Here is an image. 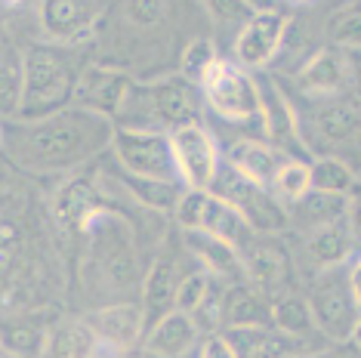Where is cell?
<instances>
[{
  "label": "cell",
  "instance_id": "277c9868",
  "mask_svg": "<svg viewBox=\"0 0 361 358\" xmlns=\"http://www.w3.org/2000/svg\"><path fill=\"white\" fill-rule=\"evenodd\" d=\"M111 152L118 154L121 167L130 176L161 179V183H176V161L170 149V136L158 130H114Z\"/></svg>",
  "mask_w": 361,
  "mask_h": 358
},
{
  "label": "cell",
  "instance_id": "ee69618b",
  "mask_svg": "<svg viewBox=\"0 0 361 358\" xmlns=\"http://www.w3.org/2000/svg\"><path fill=\"white\" fill-rule=\"evenodd\" d=\"M0 358H19V355L10 352V349H0Z\"/></svg>",
  "mask_w": 361,
  "mask_h": 358
},
{
  "label": "cell",
  "instance_id": "f35d334b",
  "mask_svg": "<svg viewBox=\"0 0 361 358\" xmlns=\"http://www.w3.org/2000/svg\"><path fill=\"white\" fill-rule=\"evenodd\" d=\"M31 343H35V337H28V331H16L10 340H6V349L10 352H16V349H28Z\"/></svg>",
  "mask_w": 361,
  "mask_h": 358
},
{
  "label": "cell",
  "instance_id": "ba28073f",
  "mask_svg": "<svg viewBox=\"0 0 361 358\" xmlns=\"http://www.w3.org/2000/svg\"><path fill=\"white\" fill-rule=\"evenodd\" d=\"M309 309H312L315 328L334 340L352 337V331L358 324V309H355V300H352L349 281H336V278L324 281L322 288L312 290Z\"/></svg>",
  "mask_w": 361,
  "mask_h": 358
},
{
  "label": "cell",
  "instance_id": "7c38bea8",
  "mask_svg": "<svg viewBox=\"0 0 361 358\" xmlns=\"http://www.w3.org/2000/svg\"><path fill=\"white\" fill-rule=\"evenodd\" d=\"M145 349L158 358H185L198 343V324H195L192 315L173 309L170 315L154 324L152 331H145Z\"/></svg>",
  "mask_w": 361,
  "mask_h": 358
},
{
  "label": "cell",
  "instance_id": "e0dca14e",
  "mask_svg": "<svg viewBox=\"0 0 361 358\" xmlns=\"http://www.w3.org/2000/svg\"><path fill=\"white\" fill-rule=\"evenodd\" d=\"M93 6L75 4V0H47V4H40V25L56 40H80L93 25Z\"/></svg>",
  "mask_w": 361,
  "mask_h": 358
},
{
  "label": "cell",
  "instance_id": "8d00e7d4",
  "mask_svg": "<svg viewBox=\"0 0 361 358\" xmlns=\"http://www.w3.org/2000/svg\"><path fill=\"white\" fill-rule=\"evenodd\" d=\"M127 10H130V19H133V22L152 25V22H158V19H161L167 6H164V4H154V0H136V4H130Z\"/></svg>",
  "mask_w": 361,
  "mask_h": 358
},
{
  "label": "cell",
  "instance_id": "d4e9b609",
  "mask_svg": "<svg viewBox=\"0 0 361 358\" xmlns=\"http://www.w3.org/2000/svg\"><path fill=\"white\" fill-rule=\"evenodd\" d=\"M358 124H361V111L349 99H336L315 111V127L327 140H349L358 130Z\"/></svg>",
  "mask_w": 361,
  "mask_h": 358
},
{
  "label": "cell",
  "instance_id": "44dd1931",
  "mask_svg": "<svg viewBox=\"0 0 361 358\" xmlns=\"http://www.w3.org/2000/svg\"><path fill=\"white\" fill-rule=\"evenodd\" d=\"M99 337L87 321H65L47 337V358H96Z\"/></svg>",
  "mask_w": 361,
  "mask_h": 358
},
{
  "label": "cell",
  "instance_id": "f6af8a7d",
  "mask_svg": "<svg viewBox=\"0 0 361 358\" xmlns=\"http://www.w3.org/2000/svg\"><path fill=\"white\" fill-rule=\"evenodd\" d=\"M0 145H4V130H0Z\"/></svg>",
  "mask_w": 361,
  "mask_h": 358
},
{
  "label": "cell",
  "instance_id": "6da1fadb",
  "mask_svg": "<svg viewBox=\"0 0 361 358\" xmlns=\"http://www.w3.org/2000/svg\"><path fill=\"white\" fill-rule=\"evenodd\" d=\"M114 140L111 118L99 111L75 105L56 115L37 118L31 124H16L4 133V145L10 149L13 161L28 170H68L105 152Z\"/></svg>",
  "mask_w": 361,
  "mask_h": 358
},
{
  "label": "cell",
  "instance_id": "d590c367",
  "mask_svg": "<svg viewBox=\"0 0 361 358\" xmlns=\"http://www.w3.org/2000/svg\"><path fill=\"white\" fill-rule=\"evenodd\" d=\"M198 358H238V352L226 340V333H210L198 346Z\"/></svg>",
  "mask_w": 361,
  "mask_h": 358
},
{
  "label": "cell",
  "instance_id": "603a6c76",
  "mask_svg": "<svg viewBox=\"0 0 361 358\" xmlns=\"http://www.w3.org/2000/svg\"><path fill=\"white\" fill-rule=\"evenodd\" d=\"M309 250L318 263L336 266L340 259H346L352 254V226L346 223V219H336V223L318 229L309 241Z\"/></svg>",
  "mask_w": 361,
  "mask_h": 358
},
{
  "label": "cell",
  "instance_id": "2e32d148",
  "mask_svg": "<svg viewBox=\"0 0 361 358\" xmlns=\"http://www.w3.org/2000/svg\"><path fill=\"white\" fill-rule=\"evenodd\" d=\"M152 111L161 121H167L170 127H185V124H198V105H195L192 87L185 78H167L161 84L152 87Z\"/></svg>",
  "mask_w": 361,
  "mask_h": 358
},
{
  "label": "cell",
  "instance_id": "e575fe53",
  "mask_svg": "<svg viewBox=\"0 0 361 358\" xmlns=\"http://www.w3.org/2000/svg\"><path fill=\"white\" fill-rule=\"evenodd\" d=\"M16 247H19V229L13 223H6V219H0V272L10 268Z\"/></svg>",
  "mask_w": 361,
  "mask_h": 358
},
{
  "label": "cell",
  "instance_id": "4316f807",
  "mask_svg": "<svg viewBox=\"0 0 361 358\" xmlns=\"http://www.w3.org/2000/svg\"><path fill=\"white\" fill-rule=\"evenodd\" d=\"M272 328H278L281 333H290V337L306 340L312 331H315V321H312V309L306 300L300 297H284L272 306Z\"/></svg>",
  "mask_w": 361,
  "mask_h": 358
},
{
  "label": "cell",
  "instance_id": "7a4b0ae2",
  "mask_svg": "<svg viewBox=\"0 0 361 358\" xmlns=\"http://www.w3.org/2000/svg\"><path fill=\"white\" fill-rule=\"evenodd\" d=\"M71 93V78L59 53L35 47L22 56V102L19 115L22 118H47L56 115L59 105Z\"/></svg>",
  "mask_w": 361,
  "mask_h": 358
},
{
  "label": "cell",
  "instance_id": "4dcf8cb0",
  "mask_svg": "<svg viewBox=\"0 0 361 358\" xmlns=\"http://www.w3.org/2000/svg\"><path fill=\"white\" fill-rule=\"evenodd\" d=\"M272 192L281 195L287 201H302L306 195L312 192V176H309V164L302 161H284V167L278 170L275 183H272Z\"/></svg>",
  "mask_w": 361,
  "mask_h": 358
},
{
  "label": "cell",
  "instance_id": "74e56055",
  "mask_svg": "<svg viewBox=\"0 0 361 358\" xmlns=\"http://www.w3.org/2000/svg\"><path fill=\"white\" fill-rule=\"evenodd\" d=\"M349 288H352L355 309H358V315H361V257L355 259V268H352V275H349Z\"/></svg>",
  "mask_w": 361,
  "mask_h": 358
},
{
  "label": "cell",
  "instance_id": "83f0119b",
  "mask_svg": "<svg viewBox=\"0 0 361 358\" xmlns=\"http://www.w3.org/2000/svg\"><path fill=\"white\" fill-rule=\"evenodd\" d=\"M309 176H312V189L315 192H331V195H352L355 189V176L352 170L336 158H322L318 164L309 167Z\"/></svg>",
  "mask_w": 361,
  "mask_h": 358
},
{
  "label": "cell",
  "instance_id": "8992f818",
  "mask_svg": "<svg viewBox=\"0 0 361 358\" xmlns=\"http://www.w3.org/2000/svg\"><path fill=\"white\" fill-rule=\"evenodd\" d=\"M201 90L207 96L210 109L219 118L228 121H250L259 115V87L250 75H244L241 68L216 59L207 68V75L201 80Z\"/></svg>",
  "mask_w": 361,
  "mask_h": 358
},
{
  "label": "cell",
  "instance_id": "836d02e7",
  "mask_svg": "<svg viewBox=\"0 0 361 358\" xmlns=\"http://www.w3.org/2000/svg\"><path fill=\"white\" fill-rule=\"evenodd\" d=\"M216 62V50H213V44L207 37H198L192 40V44L185 47L183 53V75L185 80H201L207 75V68Z\"/></svg>",
  "mask_w": 361,
  "mask_h": 358
},
{
  "label": "cell",
  "instance_id": "7bdbcfd3",
  "mask_svg": "<svg viewBox=\"0 0 361 358\" xmlns=\"http://www.w3.org/2000/svg\"><path fill=\"white\" fill-rule=\"evenodd\" d=\"M352 337H355V343L361 346V315H358V324H355V331H352Z\"/></svg>",
  "mask_w": 361,
  "mask_h": 358
},
{
  "label": "cell",
  "instance_id": "484cf974",
  "mask_svg": "<svg viewBox=\"0 0 361 358\" xmlns=\"http://www.w3.org/2000/svg\"><path fill=\"white\" fill-rule=\"evenodd\" d=\"M297 204H300L302 223L315 226V229H324V226L336 223V219H346V214H349L346 195H331V192H315V189L302 201H297Z\"/></svg>",
  "mask_w": 361,
  "mask_h": 358
},
{
  "label": "cell",
  "instance_id": "3957f363",
  "mask_svg": "<svg viewBox=\"0 0 361 358\" xmlns=\"http://www.w3.org/2000/svg\"><path fill=\"white\" fill-rule=\"evenodd\" d=\"M176 219L185 229H198L216 241H226L238 254L253 241L247 219L213 192H185L183 201L176 204Z\"/></svg>",
  "mask_w": 361,
  "mask_h": 358
},
{
  "label": "cell",
  "instance_id": "f546056e",
  "mask_svg": "<svg viewBox=\"0 0 361 358\" xmlns=\"http://www.w3.org/2000/svg\"><path fill=\"white\" fill-rule=\"evenodd\" d=\"M127 183H130V192L145 207H154V210H176V204L185 195V192H179L176 183H161V179H142V176L127 173Z\"/></svg>",
  "mask_w": 361,
  "mask_h": 358
},
{
  "label": "cell",
  "instance_id": "f1b7e54d",
  "mask_svg": "<svg viewBox=\"0 0 361 358\" xmlns=\"http://www.w3.org/2000/svg\"><path fill=\"white\" fill-rule=\"evenodd\" d=\"M22 102V56L0 44V111H19Z\"/></svg>",
  "mask_w": 361,
  "mask_h": 358
},
{
  "label": "cell",
  "instance_id": "d6986e66",
  "mask_svg": "<svg viewBox=\"0 0 361 358\" xmlns=\"http://www.w3.org/2000/svg\"><path fill=\"white\" fill-rule=\"evenodd\" d=\"M185 244L195 257H201L207 263V272L216 278H235V284L247 281L244 278V266L235 247H228L226 241H216L210 235H204L198 229H185Z\"/></svg>",
  "mask_w": 361,
  "mask_h": 358
},
{
  "label": "cell",
  "instance_id": "ffe728a7",
  "mask_svg": "<svg viewBox=\"0 0 361 358\" xmlns=\"http://www.w3.org/2000/svg\"><path fill=\"white\" fill-rule=\"evenodd\" d=\"M346 59H343L336 50H322L315 53L312 59L302 65L300 71V87L302 93H322V96H331L336 90H343L346 84Z\"/></svg>",
  "mask_w": 361,
  "mask_h": 358
},
{
  "label": "cell",
  "instance_id": "5b68a950",
  "mask_svg": "<svg viewBox=\"0 0 361 358\" xmlns=\"http://www.w3.org/2000/svg\"><path fill=\"white\" fill-rule=\"evenodd\" d=\"M210 192L219 195L226 204H232L238 214L247 219L253 232H281L287 226V210L281 207V201H275V195L269 189L235 173L232 167L219 170Z\"/></svg>",
  "mask_w": 361,
  "mask_h": 358
},
{
  "label": "cell",
  "instance_id": "60d3db41",
  "mask_svg": "<svg viewBox=\"0 0 361 358\" xmlns=\"http://www.w3.org/2000/svg\"><path fill=\"white\" fill-rule=\"evenodd\" d=\"M352 207V229L361 232V198L355 201V204H349Z\"/></svg>",
  "mask_w": 361,
  "mask_h": 358
},
{
  "label": "cell",
  "instance_id": "cb8c5ba5",
  "mask_svg": "<svg viewBox=\"0 0 361 358\" xmlns=\"http://www.w3.org/2000/svg\"><path fill=\"white\" fill-rule=\"evenodd\" d=\"M93 207H96V189L90 179H71V183H65L59 195H56V214L68 226L84 223V219L93 214Z\"/></svg>",
  "mask_w": 361,
  "mask_h": 358
},
{
  "label": "cell",
  "instance_id": "4fadbf2b",
  "mask_svg": "<svg viewBox=\"0 0 361 358\" xmlns=\"http://www.w3.org/2000/svg\"><path fill=\"white\" fill-rule=\"evenodd\" d=\"M130 96H133V84L124 75H111V71H90L78 87V99L105 118L124 111Z\"/></svg>",
  "mask_w": 361,
  "mask_h": 358
},
{
  "label": "cell",
  "instance_id": "ab89813d",
  "mask_svg": "<svg viewBox=\"0 0 361 358\" xmlns=\"http://www.w3.org/2000/svg\"><path fill=\"white\" fill-rule=\"evenodd\" d=\"M213 10H223V16H238V10H244L241 4H223V0H213Z\"/></svg>",
  "mask_w": 361,
  "mask_h": 358
},
{
  "label": "cell",
  "instance_id": "52a82bcc",
  "mask_svg": "<svg viewBox=\"0 0 361 358\" xmlns=\"http://www.w3.org/2000/svg\"><path fill=\"white\" fill-rule=\"evenodd\" d=\"M179 183L188 192H210L219 173V152L210 130L201 124H185L170 133Z\"/></svg>",
  "mask_w": 361,
  "mask_h": 358
},
{
  "label": "cell",
  "instance_id": "30bf717a",
  "mask_svg": "<svg viewBox=\"0 0 361 358\" xmlns=\"http://www.w3.org/2000/svg\"><path fill=\"white\" fill-rule=\"evenodd\" d=\"M284 161H287L284 152H278L275 145L257 142V140H238L228 145V167L235 173H241L244 179H250V183L262 185V189H272Z\"/></svg>",
  "mask_w": 361,
  "mask_h": 358
},
{
  "label": "cell",
  "instance_id": "ac0fdd59",
  "mask_svg": "<svg viewBox=\"0 0 361 358\" xmlns=\"http://www.w3.org/2000/svg\"><path fill=\"white\" fill-rule=\"evenodd\" d=\"M238 257H241L247 284H259L262 290H275L287 281V257L272 244L250 241Z\"/></svg>",
  "mask_w": 361,
  "mask_h": 358
},
{
  "label": "cell",
  "instance_id": "d6a6232c",
  "mask_svg": "<svg viewBox=\"0 0 361 358\" xmlns=\"http://www.w3.org/2000/svg\"><path fill=\"white\" fill-rule=\"evenodd\" d=\"M331 40L340 47H361V4H352L334 16Z\"/></svg>",
  "mask_w": 361,
  "mask_h": 358
},
{
  "label": "cell",
  "instance_id": "9c48e42d",
  "mask_svg": "<svg viewBox=\"0 0 361 358\" xmlns=\"http://www.w3.org/2000/svg\"><path fill=\"white\" fill-rule=\"evenodd\" d=\"M287 16L278 10H259L247 19L241 35L235 40V59L247 68H259L278 53L281 40L287 35Z\"/></svg>",
  "mask_w": 361,
  "mask_h": 358
},
{
  "label": "cell",
  "instance_id": "9a60e30c",
  "mask_svg": "<svg viewBox=\"0 0 361 358\" xmlns=\"http://www.w3.org/2000/svg\"><path fill=\"white\" fill-rule=\"evenodd\" d=\"M176 290H179V275L176 266L170 259L152 266L149 278L142 288V315H145V331H152L164 315H170L176 309Z\"/></svg>",
  "mask_w": 361,
  "mask_h": 358
},
{
  "label": "cell",
  "instance_id": "7402d4cb",
  "mask_svg": "<svg viewBox=\"0 0 361 358\" xmlns=\"http://www.w3.org/2000/svg\"><path fill=\"white\" fill-rule=\"evenodd\" d=\"M257 87H259V115L266 121V133H269V140L275 142V149L284 152V149H290V145H300L297 124H293V115L287 111L284 99L272 90V84H266V80Z\"/></svg>",
  "mask_w": 361,
  "mask_h": 358
},
{
  "label": "cell",
  "instance_id": "b9f144b4",
  "mask_svg": "<svg viewBox=\"0 0 361 358\" xmlns=\"http://www.w3.org/2000/svg\"><path fill=\"white\" fill-rule=\"evenodd\" d=\"M290 358H331V355H324V352H300V355H290Z\"/></svg>",
  "mask_w": 361,
  "mask_h": 358
},
{
  "label": "cell",
  "instance_id": "8fae6325",
  "mask_svg": "<svg viewBox=\"0 0 361 358\" xmlns=\"http://www.w3.org/2000/svg\"><path fill=\"white\" fill-rule=\"evenodd\" d=\"M90 328L96 331L102 346L114 349V352H127L139 343V337L145 333V315H142V306H133V303H124V306H111V309H102L99 315H93Z\"/></svg>",
  "mask_w": 361,
  "mask_h": 358
},
{
  "label": "cell",
  "instance_id": "5bb4252c",
  "mask_svg": "<svg viewBox=\"0 0 361 358\" xmlns=\"http://www.w3.org/2000/svg\"><path fill=\"white\" fill-rule=\"evenodd\" d=\"M223 324L226 328H272V306L253 290L247 281L232 284L223 300Z\"/></svg>",
  "mask_w": 361,
  "mask_h": 358
},
{
  "label": "cell",
  "instance_id": "1f68e13d",
  "mask_svg": "<svg viewBox=\"0 0 361 358\" xmlns=\"http://www.w3.org/2000/svg\"><path fill=\"white\" fill-rule=\"evenodd\" d=\"M210 281H213V275L207 272V268L185 275V278L179 281V290H176V309L179 312H185V315L198 312L204 297H207V290H210Z\"/></svg>",
  "mask_w": 361,
  "mask_h": 358
}]
</instances>
